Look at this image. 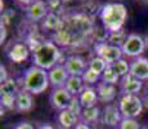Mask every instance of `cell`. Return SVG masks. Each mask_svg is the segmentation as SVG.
Segmentation results:
<instances>
[{"instance_id": "obj_1", "label": "cell", "mask_w": 148, "mask_h": 129, "mask_svg": "<svg viewBox=\"0 0 148 129\" xmlns=\"http://www.w3.org/2000/svg\"><path fill=\"white\" fill-rule=\"evenodd\" d=\"M94 27L93 22L86 14H75L63 19L62 26L56 32V40L62 45H77L86 39L88 35H92Z\"/></svg>"}, {"instance_id": "obj_2", "label": "cell", "mask_w": 148, "mask_h": 129, "mask_svg": "<svg viewBox=\"0 0 148 129\" xmlns=\"http://www.w3.org/2000/svg\"><path fill=\"white\" fill-rule=\"evenodd\" d=\"M99 18L108 32L119 31L127 18V9L121 3H107L101 8Z\"/></svg>"}, {"instance_id": "obj_3", "label": "cell", "mask_w": 148, "mask_h": 129, "mask_svg": "<svg viewBox=\"0 0 148 129\" xmlns=\"http://www.w3.org/2000/svg\"><path fill=\"white\" fill-rule=\"evenodd\" d=\"M59 58H61V50L58 45L53 41H42L32 52L34 66L47 71L52 70L54 66L58 65Z\"/></svg>"}, {"instance_id": "obj_4", "label": "cell", "mask_w": 148, "mask_h": 129, "mask_svg": "<svg viewBox=\"0 0 148 129\" xmlns=\"http://www.w3.org/2000/svg\"><path fill=\"white\" fill-rule=\"evenodd\" d=\"M21 84L26 92L31 94H40L49 87V76L48 71L36 66H31L23 72Z\"/></svg>"}, {"instance_id": "obj_5", "label": "cell", "mask_w": 148, "mask_h": 129, "mask_svg": "<svg viewBox=\"0 0 148 129\" xmlns=\"http://www.w3.org/2000/svg\"><path fill=\"white\" fill-rule=\"evenodd\" d=\"M117 105L122 119H135L143 111V102L136 94H124Z\"/></svg>"}, {"instance_id": "obj_6", "label": "cell", "mask_w": 148, "mask_h": 129, "mask_svg": "<svg viewBox=\"0 0 148 129\" xmlns=\"http://www.w3.org/2000/svg\"><path fill=\"white\" fill-rule=\"evenodd\" d=\"M94 50L97 53V57H101L102 59L106 61L107 65H112L116 61L121 59L122 57V49L117 45H112L107 41L103 43H95Z\"/></svg>"}, {"instance_id": "obj_7", "label": "cell", "mask_w": 148, "mask_h": 129, "mask_svg": "<svg viewBox=\"0 0 148 129\" xmlns=\"http://www.w3.org/2000/svg\"><path fill=\"white\" fill-rule=\"evenodd\" d=\"M121 49L126 57L138 58V57H142L144 49H146V43H144V39L138 34H129Z\"/></svg>"}, {"instance_id": "obj_8", "label": "cell", "mask_w": 148, "mask_h": 129, "mask_svg": "<svg viewBox=\"0 0 148 129\" xmlns=\"http://www.w3.org/2000/svg\"><path fill=\"white\" fill-rule=\"evenodd\" d=\"M73 99V96L68 92L66 88H58V89H53L50 94V103L54 108L58 111L67 110L70 107L71 102Z\"/></svg>"}, {"instance_id": "obj_9", "label": "cell", "mask_w": 148, "mask_h": 129, "mask_svg": "<svg viewBox=\"0 0 148 129\" xmlns=\"http://www.w3.org/2000/svg\"><path fill=\"white\" fill-rule=\"evenodd\" d=\"M48 76H49V85L53 89H58V88H64L70 74L67 72L64 65H57L54 66L52 70L48 71Z\"/></svg>"}, {"instance_id": "obj_10", "label": "cell", "mask_w": 148, "mask_h": 129, "mask_svg": "<svg viewBox=\"0 0 148 129\" xmlns=\"http://www.w3.org/2000/svg\"><path fill=\"white\" fill-rule=\"evenodd\" d=\"M64 67L70 76H82L84 72L89 68V65H86L84 58L79 56H70L64 61Z\"/></svg>"}, {"instance_id": "obj_11", "label": "cell", "mask_w": 148, "mask_h": 129, "mask_svg": "<svg viewBox=\"0 0 148 129\" xmlns=\"http://www.w3.org/2000/svg\"><path fill=\"white\" fill-rule=\"evenodd\" d=\"M49 14V9L45 1L42 0H35L31 3L27 8V18L32 22H38L44 19Z\"/></svg>"}, {"instance_id": "obj_12", "label": "cell", "mask_w": 148, "mask_h": 129, "mask_svg": "<svg viewBox=\"0 0 148 129\" xmlns=\"http://www.w3.org/2000/svg\"><path fill=\"white\" fill-rule=\"evenodd\" d=\"M102 123L107 127H117L120 125L122 115L119 110V105H107L102 112Z\"/></svg>"}, {"instance_id": "obj_13", "label": "cell", "mask_w": 148, "mask_h": 129, "mask_svg": "<svg viewBox=\"0 0 148 129\" xmlns=\"http://www.w3.org/2000/svg\"><path fill=\"white\" fill-rule=\"evenodd\" d=\"M143 87V83L142 80L136 79L132 75V74H127L126 76H124L121 79V93L124 94H136L142 90Z\"/></svg>"}, {"instance_id": "obj_14", "label": "cell", "mask_w": 148, "mask_h": 129, "mask_svg": "<svg viewBox=\"0 0 148 129\" xmlns=\"http://www.w3.org/2000/svg\"><path fill=\"white\" fill-rule=\"evenodd\" d=\"M130 74L139 80H148V58L138 57L130 63Z\"/></svg>"}, {"instance_id": "obj_15", "label": "cell", "mask_w": 148, "mask_h": 129, "mask_svg": "<svg viewBox=\"0 0 148 129\" xmlns=\"http://www.w3.org/2000/svg\"><path fill=\"white\" fill-rule=\"evenodd\" d=\"M80 117L77 115H75V114L72 112V111H70L67 108V110H62L58 112V115H57V121H58V124L61 125V128L63 129H73L77 125V123L80 121Z\"/></svg>"}, {"instance_id": "obj_16", "label": "cell", "mask_w": 148, "mask_h": 129, "mask_svg": "<svg viewBox=\"0 0 148 129\" xmlns=\"http://www.w3.org/2000/svg\"><path fill=\"white\" fill-rule=\"evenodd\" d=\"M28 54H30V49L25 43H16L10 50L8 52V57L12 62H16V63H21L25 59H27Z\"/></svg>"}, {"instance_id": "obj_17", "label": "cell", "mask_w": 148, "mask_h": 129, "mask_svg": "<svg viewBox=\"0 0 148 129\" xmlns=\"http://www.w3.org/2000/svg\"><path fill=\"white\" fill-rule=\"evenodd\" d=\"M34 102H32V96L25 89L19 90L16 96V108L19 112H27L32 108Z\"/></svg>"}, {"instance_id": "obj_18", "label": "cell", "mask_w": 148, "mask_h": 129, "mask_svg": "<svg viewBox=\"0 0 148 129\" xmlns=\"http://www.w3.org/2000/svg\"><path fill=\"white\" fill-rule=\"evenodd\" d=\"M95 90H97V94H98V98L103 102H112L113 98L116 97V94H117L115 85L107 84L104 81L98 83Z\"/></svg>"}, {"instance_id": "obj_19", "label": "cell", "mask_w": 148, "mask_h": 129, "mask_svg": "<svg viewBox=\"0 0 148 129\" xmlns=\"http://www.w3.org/2000/svg\"><path fill=\"white\" fill-rule=\"evenodd\" d=\"M79 99H80V103L84 108L94 107L97 101H98V94H97L95 89L90 87H85V89L79 94Z\"/></svg>"}, {"instance_id": "obj_20", "label": "cell", "mask_w": 148, "mask_h": 129, "mask_svg": "<svg viewBox=\"0 0 148 129\" xmlns=\"http://www.w3.org/2000/svg\"><path fill=\"white\" fill-rule=\"evenodd\" d=\"M64 88H66L73 97H79V94L85 89V83L81 76H70L66 85H64Z\"/></svg>"}, {"instance_id": "obj_21", "label": "cell", "mask_w": 148, "mask_h": 129, "mask_svg": "<svg viewBox=\"0 0 148 129\" xmlns=\"http://www.w3.org/2000/svg\"><path fill=\"white\" fill-rule=\"evenodd\" d=\"M99 117H102V114L99 111V108L97 106H94V107H89V108H84L82 110L80 121H84L86 124H92V123L98 121Z\"/></svg>"}, {"instance_id": "obj_22", "label": "cell", "mask_w": 148, "mask_h": 129, "mask_svg": "<svg viewBox=\"0 0 148 129\" xmlns=\"http://www.w3.org/2000/svg\"><path fill=\"white\" fill-rule=\"evenodd\" d=\"M62 22H63V19L59 18L58 14L49 12V14H48V16L44 18V27L47 28V30L56 31V32H57V31L61 28Z\"/></svg>"}, {"instance_id": "obj_23", "label": "cell", "mask_w": 148, "mask_h": 129, "mask_svg": "<svg viewBox=\"0 0 148 129\" xmlns=\"http://www.w3.org/2000/svg\"><path fill=\"white\" fill-rule=\"evenodd\" d=\"M126 32L124 31V28H121V30L119 31H113V32H108V38H107V43H110V44L112 45H117V47H122L124 45V43L126 41Z\"/></svg>"}, {"instance_id": "obj_24", "label": "cell", "mask_w": 148, "mask_h": 129, "mask_svg": "<svg viewBox=\"0 0 148 129\" xmlns=\"http://www.w3.org/2000/svg\"><path fill=\"white\" fill-rule=\"evenodd\" d=\"M111 68H112V71L116 74V75H119L122 79L124 76H126L127 74H130V65L127 63L125 59H119V61H116L115 63L112 65H108Z\"/></svg>"}, {"instance_id": "obj_25", "label": "cell", "mask_w": 148, "mask_h": 129, "mask_svg": "<svg viewBox=\"0 0 148 129\" xmlns=\"http://www.w3.org/2000/svg\"><path fill=\"white\" fill-rule=\"evenodd\" d=\"M19 92L18 84L14 79H8L5 83H3L0 87V93L1 96H17V93Z\"/></svg>"}, {"instance_id": "obj_26", "label": "cell", "mask_w": 148, "mask_h": 129, "mask_svg": "<svg viewBox=\"0 0 148 129\" xmlns=\"http://www.w3.org/2000/svg\"><path fill=\"white\" fill-rule=\"evenodd\" d=\"M107 63L104 59H102L101 57H94V58L90 59L89 62V68L90 70H93L94 72H97L98 75H102V74L104 72V70L107 68Z\"/></svg>"}, {"instance_id": "obj_27", "label": "cell", "mask_w": 148, "mask_h": 129, "mask_svg": "<svg viewBox=\"0 0 148 129\" xmlns=\"http://www.w3.org/2000/svg\"><path fill=\"white\" fill-rule=\"evenodd\" d=\"M101 79L102 81L107 83V84H112V85H116L119 81H120L121 77L119 75H116L115 72L112 71V68L110 67V66H107V68L104 70V72L101 75Z\"/></svg>"}, {"instance_id": "obj_28", "label": "cell", "mask_w": 148, "mask_h": 129, "mask_svg": "<svg viewBox=\"0 0 148 129\" xmlns=\"http://www.w3.org/2000/svg\"><path fill=\"white\" fill-rule=\"evenodd\" d=\"M81 77H82V80H84L85 84H95V83L98 81L99 79H101V75H98V74L94 72L93 70L88 68V70L85 71L84 75H82Z\"/></svg>"}, {"instance_id": "obj_29", "label": "cell", "mask_w": 148, "mask_h": 129, "mask_svg": "<svg viewBox=\"0 0 148 129\" xmlns=\"http://www.w3.org/2000/svg\"><path fill=\"white\" fill-rule=\"evenodd\" d=\"M140 124L135 119H122L119 129H140Z\"/></svg>"}, {"instance_id": "obj_30", "label": "cell", "mask_w": 148, "mask_h": 129, "mask_svg": "<svg viewBox=\"0 0 148 129\" xmlns=\"http://www.w3.org/2000/svg\"><path fill=\"white\" fill-rule=\"evenodd\" d=\"M68 110L70 111H72L75 115H77L79 117L81 116V114H82V110H84V107L81 106V103H80V99H79V97H73V99H72V102H71V105H70V107H68Z\"/></svg>"}, {"instance_id": "obj_31", "label": "cell", "mask_w": 148, "mask_h": 129, "mask_svg": "<svg viewBox=\"0 0 148 129\" xmlns=\"http://www.w3.org/2000/svg\"><path fill=\"white\" fill-rule=\"evenodd\" d=\"M0 102H1V107L12 110L13 107H16V96H1Z\"/></svg>"}, {"instance_id": "obj_32", "label": "cell", "mask_w": 148, "mask_h": 129, "mask_svg": "<svg viewBox=\"0 0 148 129\" xmlns=\"http://www.w3.org/2000/svg\"><path fill=\"white\" fill-rule=\"evenodd\" d=\"M14 16V12L12 9H8V10H5L4 13H3V17H1V22L4 23L5 26H7V23H9L10 22V18Z\"/></svg>"}, {"instance_id": "obj_33", "label": "cell", "mask_w": 148, "mask_h": 129, "mask_svg": "<svg viewBox=\"0 0 148 129\" xmlns=\"http://www.w3.org/2000/svg\"><path fill=\"white\" fill-rule=\"evenodd\" d=\"M5 39H7V26L3 22H0V41L1 44L5 41Z\"/></svg>"}, {"instance_id": "obj_34", "label": "cell", "mask_w": 148, "mask_h": 129, "mask_svg": "<svg viewBox=\"0 0 148 129\" xmlns=\"http://www.w3.org/2000/svg\"><path fill=\"white\" fill-rule=\"evenodd\" d=\"M0 72H1L0 74V81H1V84H3V83H5L9 79V77L7 76V68H5L4 65H0Z\"/></svg>"}, {"instance_id": "obj_35", "label": "cell", "mask_w": 148, "mask_h": 129, "mask_svg": "<svg viewBox=\"0 0 148 129\" xmlns=\"http://www.w3.org/2000/svg\"><path fill=\"white\" fill-rule=\"evenodd\" d=\"M14 129H35V128H34V125L30 124V123L22 121V123H19V124H17L16 127H14Z\"/></svg>"}, {"instance_id": "obj_36", "label": "cell", "mask_w": 148, "mask_h": 129, "mask_svg": "<svg viewBox=\"0 0 148 129\" xmlns=\"http://www.w3.org/2000/svg\"><path fill=\"white\" fill-rule=\"evenodd\" d=\"M73 129H92L90 128V125L89 124H86V123H84V121H79L77 123V125H76Z\"/></svg>"}, {"instance_id": "obj_37", "label": "cell", "mask_w": 148, "mask_h": 129, "mask_svg": "<svg viewBox=\"0 0 148 129\" xmlns=\"http://www.w3.org/2000/svg\"><path fill=\"white\" fill-rule=\"evenodd\" d=\"M17 1H18L19 4H22V5H30L31 3H34L35 0H17Z\"/></svg>"}, {"instance_id": "obj_38", "label": "cell", "mask_w": 148, "mask_h": 129, "mask_svg": "<svg viewBox=\"0 0 148 129\" xmlns=\"http://www.w3.org/2000/svg\"><path fill=\"white\" fill-rule=\"evenodd\" d=\"M38 129H54V127H52L50 124H41Z\"/></svg>"}, {"instance_id": "obj_39", "label": "cell", "mask_w": 148, "mask_h": 129, "mask_svg": "<svg viewBox=\"0 0 148 129\" xmlns=\"http://www.w3.org/2000/svg\"><path fill=\"white\" fill-rule=\"evenodd\" d=\"M144 43H146V48H148V32L146 34V36H144Z\"/></svg>"}, {"instance_id": "obj_40", "label": "cell", "mask_w": 148, "mask_h": 129, "mask_svg": "<svg viewBox=\"0 0 148 129\" xmlns=\"http://www.w3.org/2000/svg\"><path fill=\"white\" fill-rule=\"evenodd\" d=\"M140 3H144V4H148V0H139Z\"/></svg>"}, {"instance_id": "obj_41", "label": "cell", "mask_w": 148, "mask_h": 129, "mask_svg": "<svg viewBox=\"0 0 148 129\" xmlns=\"http://www.w3.org/2000/svg\"><path fill=\"white\" fill-rule=\"evenodd\" d=\"M62 1H63V3H66V1H70V0H62Z\"/></svg>"}, {"instance_id": "obj_42", "label": "cell", "mask_w": 148, "mask_h": 129, "mask_svg": "<svg viewBox=\"0 0 148 129\" xmlns=\"http://www.w3.org/2000/svg\"><path fill=\"white\" fill-rule=\"evenodd\" d=\"M140 129H148V128H140Z\"/></svg>"}, {"instance_id": "obj_43", "label": "cell", "mask_w": 148, "mask_h": 129, "mask_svg": "<svg viewBox=\"0 0 148 129\" xmlns=\"http://www.w3.org/2000/svg\"><path fill=\"white\" fill-rule=\"evenodd\" d=\"M147 98H148V92H147Z\"/></svg>"}]
</instances>
